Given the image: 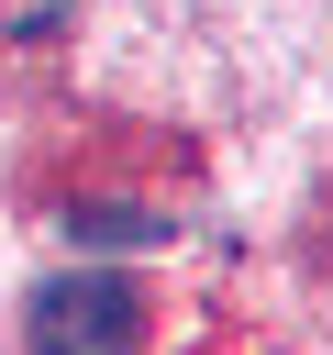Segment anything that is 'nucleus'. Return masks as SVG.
I'll list each match as a JSON object with an SVG mask.
<instances>
[{
  "label": "nucleus",
  "mask_w": 333,
  "mask_h": 355,
  "mask_svg": "<svg viewBox=\"0 0 333 355\" xmlns=\"http://www.w3.org/2000/svg\"><path fill=\"white\" fill-rule=\"evenodd\" d=\"M22 333H33V355H133L144 344V288L111 277V266H67V277L33 288Z\"/></svg>",
  "instance_id": "f257e3e1"
},
{
  "label": "nucleus",
  "mask_w": 333,
  "mask_h": 355,
  "mask_svg": "<svg viewBox=\"0 0 333 355\" xmlns=\"http://www.w3.org/2000/svg\"><path fill=\"white\" fill-rule=\"evenodd\" d=\"M67 233H78V244H155L166 222H155V211H111V200H78V211H67Z\"/></svg>",
  "instance_id": "f03ea898"
},
{
  "label": "nucleus",
  "mask_w": 333,
  "mask_h": 355,
  "mask_svg": "<svg viewBox=\"0 0 333 355\" xmlns=\"http://www.w3.org/2000/svg\"><path fill=\"white\" fill-rule=\"evenodd\" d=\"M56 22H67V0H0V44H33Z\"/></svg>",
  "instance_id": "7ed1b4c3"
}]
</instances>
